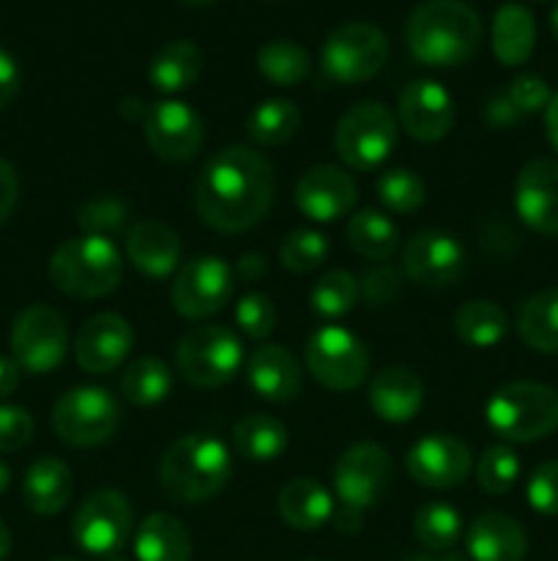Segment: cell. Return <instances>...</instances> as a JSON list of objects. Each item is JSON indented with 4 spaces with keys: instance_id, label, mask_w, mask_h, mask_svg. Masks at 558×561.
Wrapping results in <instances>:
<instances>
[{
    "instance_id": "cell-20",
    "label": "cell",
    "mask_w": 558,
    "mask_h": 561,
    "mask_svg": "<svg viewBox=\"0 0 558 561\" xmlns=\"http://www.w3.org/2000/svg\"><path fill=\"white\" fill-rule=\"evenodd\" d=\"M135 345L131 323L118 312H98L88 318L74 340V359L91 376L118 370Z\"/></svg>"
},
{
    "instance_id": "cell-41",
    "label": "cell",
    "mask_w": 558,
    "mask_h": 561,
    "mask_svg": "<svg viewBox=\"0 0 558 561\" xmlns=\"http://www.w3.org/2000/svg\"><path fill=\"white\" fill-rule=\"evenodd\" d=\"M520 480V458L507 444H492L476 460V482L485 493L501 496L509 493Z\"/></svg>"
},
{
    "instance_id": "cell-36",
    "label": "cell",
    "mask_w": 558,
    "mask_h": 561,
    "mask_svg": "<svg viewBox=\"0 0 558 561\" xmlns=\"http://www.w3.org/2000/svg\"><path fill=\"white\" fill-rule=\"evenodd\" d=\"M301 110L290 99H266L246 118V135L257 146H282L299 131Z\"/></svg>"
},
{
    "instance_id": "cell-3",
    "label": "cell",
    "mask_w": 558,
    "mask_h": 561,
    "mask_svg": "<svg viewBox=\"0 0 558 561\" xmlns=\"http://www.w3.org/2000/svg\"><path fill=\"white\" fill-rule=\"evenodd\" d=\"M233 477V458L219 438L191 433L170 444L159 463V482L181 504H202Z\"/></svg>"
},
{
    "instance_id": "cell-17",
    "label": "cell",
    "mask_w": 558,
    "mask_h": 561,
    "mask_svg": "<svg viewBox=\"0 0 558 561\" xmlns=\"http://www.w3.org/2000/svg\"><path fill=\"white\" fill-rule=\"evenodd\" d=\"M465 272V250L449 230H421L405 244L403 274L419 288H449Z\"/></svg>"
},
{
    "instance_id": "cell-31",
    "label": "cell",
    "mask_w": 558,
    "mask_h": 561,
    "mask_svg": "<svg viewBox=\"0 0 558 561\" xmlns=\"http://www.w3.org/2000/svg\"><path fill=\"white\" fill-rule=\"evenodd\" d=\"M520 340L539 354H558V288L531 294L514 321Z\"/></svg>"
},
{
    "instance_id": "cell-32",
    "label": "cell",
    "mask_w": 558,
    "mask_h": 561,
    "mask_svg": "<svg viewBox=\"0 0 558 561\" xmlns=\"http://www.w3.org/2000/svg\"><path fill=\"white\" fill-rule=\"evenodd\" d=\"M235 455L252 463H271L288 447V427L268 414H249L233 427Z\"/></svg>"
},
{
    "instance_id": "cell-19",
    "label": "cell",
    "mask_w": 558,
    "mask_h": 561,
    "mask_svg": "<svg viewBox=\"0 0 558 561\" xmlns=\"http://www.w3.org/2000/svg\"><path fill=\"white\" fill-rule=\"evenodd\" d=\"M514 211L534 233L558 236V159H531L514 179Z\"/></svg>"
},
{
    "instance_id": "cell-50",
    "label": "cell",
    "mask_w": 558,
    "mask_h": 561,
    "mask_svg": "<svg viewBox=\"0 0 558 561\" xmlns=\"http://www.w3.org/2000/svg\"><path fill=\"white\" fill-rule=\"evenodd\" d=\"M16 201H20V175L9 159L0 157V225L11 217Z\"/></svg>"
},
{
    "instance_id": "cell-6",
    "label": "cell",
    "mask_w": 558,
    "mask_h": 561,
    "mask_svg": "<svg viewBox=\"0 0 558 561\" xmlns=\"http://www.w3.org/2000/svg\"><path fill=\"white\" fill-rule=\"evenodd\" d=\"M397 142V118L381 102H359L337 121L334 148L350 170H375L392 157Z\"/></svg>"
},
{
    "instance_id": "cell-61",
    "label": "cell",
    "mask_w": 558,
    "mask_h": 561,
    "mask_svg": "<svg viewBox=\"0 0 558 561\" xmlns=\"http://www.w3.org/2000/svg\"><path fill=\"white\" fill-rule=\"evenodd\" d=\"M181 3H186V5H208V3H213V0H181Z\"/></svg>"
},
{
    "instance_id": "cell-52",
    "label": "cell",
    "mask_w": 558,
    "mask_h": 561,
    "mask_svg": "<svg viewBox=\"0 0 558 561\" xmlns=\"http://www.w3.org/2000/svg\"><path fill=\"white\" fill-rule=\"evenodd\" d=\"M266 272L268 263L260 252H244L233 266L235 279H241V283H257L260 277H266Z\"/></svg>"
},
{
    "instance_id": "cell-12",
    "label": "cell",
    "mask_w": 558,
    "mask_h": 561,
    "mask_svg": "<svg viewBox=\"0 0 558 561\" xmlns=\"http://www.w3.org/2000/svg\"><path fill=\"white\" fill-rule=\"evenodd\" d=\"M394 463L392 455L372 442H359L339 455L334 466V491H337L342 507L367 510L377 507L392 491Z\"/></svg>"
},
{
    "instance_id": "cell-14",
    "label": "cell",
    "mask_w": 558,
    "mask_h": 561,
    "mask_svg": "<svg viewBox=\"0 0 558 561\" xmlns=\"http://www.w3.org/2000/svg\"><path fill=\"white\" fill-rule=\"evenodd\" d=\"M235 288V274L222 257L197 255L178 268L170 288L175 312L186 321H206L224 310Z\"/></svg>"
},
{
    "instance_id": "cell-24",
    "label": "cell",
    "mask_w": 558,
    "mask_h": 561,
    "mask_svg": "<svg viewBox=\"0 0 558 561\" xmlns=\"http://www.w3.org/2000/svg\"><path fill=\"white\" fill-rule=\"evenodd\" d=\"M465 546L474 561H523L528 553V537L512 515L481 513L468 526Z\"/></svg>"
},
{
    "instance_id": "cell-7",
    "label": "cell",
    "mask_w": 558,
    "mask_h": 561,
    "mask_svg": "<svg viewBox=\"0 0 558 561\" xmlns=\"http://www.w3.org/2000/svg\"><path fill=\"white\" fill-rule=\"evenodd\" d=\"M124 411L102 387H74L53 409V431L69 447H98L118 433Z\"/></svg>"
},
{
    "instance_id": "cell-45",
    "label": "cell",
    "mask_w": 558,
    "mask_h": 561,
    "mask_svg": "<svg viewBox=\"0 0 558 561\" xmlns=\"http://www.w3.org/2000/svg\"><path fill=\"white\" fill-rule=\"evenodd\" d=\"M405 274L399 268L386 266V263H377V266L367 268L359 277V296L370 307L381 310V307H392L394 301L403 294Z\"/></svg>"
},
{
    "instance_id": "cell-53",
    "label": "cell",
    "mask_w": 558,
    "mask_h": 561,
    "mask_svg": "<svg viewBox=\"0 0 558 561\" xmlns=\"http://www.w3.org/2000/svg\"><path fill=\"white\" fill-rule=\"evenodd\" d=\"M20 378H22V367L16 365L14 359H5V356H0V400H5L9 394L16 392V387H20Z\"/></svg>"
},
{
    "instance_id": "cell-55",
    "label": "cell",
    "mask_w": 558,
    "mask_h": 561,
    "mask_svg": "<svg viewBox=\"0 0 558 561\" xmlns=\"http://www.w3.org/2000/svg\"><path fill=\"white\" fill-rule=\"evenodd\" d=\"M337 515V529L342 531V535H353V531L361 529V515L359 510H350V507H339Z\"/></svg>"
},
{
    "instance_id": "cell-43",
    "label": "cell",
    "mask_w": 558,
    "mask_h": 561,
    "mask_svg": "<svg viewBox=\"0 0 558 561\" xmlns=\"http://www.w3.org/2000/svg\"><path fill=\"white\" fill-rule=\"evenodd\" d=\"M328 257V239L317 230H293L279 244V263L293 274L315 272Z\"/></svg>"
},
{
    "instance_id": "cell-58",
    "label": "cell",
    "mask_w": 558,
    "mask_h": 561,
    "mask_svg": "<svg viewBox=\"0 0 558 561\" xmlns=\"http://www.w3.org/2000/svg\"><path fill=\"white\" fill-rule=\"evenodd\" d=\"M9 553H11V531H9V526L0 520V561L9 557Z\"/></svg>"
},
{
    "instance_id": "cell-13",
    "label": "cell",
    "mask_w": 558,
    "mask_h": 561,
    "mask_svg": "<svg viewBox=\"0 0 558 561\" xmlns=\"http://www.w3.org/2000/svg\"><path fill=\"white\" fill-rule=\"evenodd\" d=\"M131 526H135V513H131L129 499L120 491L104 488V491H93L77 507L71 535L82 551L109 559L118 557L120 548L129 542Z\"/></svg>"
},
{
    "instance_id": "cell-64",
    "label": "cell",
    "mask_w": 558,
    "mask_h": 561,
    "mask_svg": "<svg viewBox=\"0 0 558 561\" xmlns=\"http://www.w3.org/2000/svg\"><path fill=\"white\" fill-rule=\"evenodd\" d=\"M534 3H547V0H534Z\"/></svg>"
},
{
    "instance_id": "cell-26",
    "label": "cell",
    "mask_w": 558,
    "mask_h": 561,
    "mask_svg": "<svg viewBox=\"0 0 558 561\" xmlns=\"http://www.w3.org/2000/svg\"><path fill=\"white\" fill-rule=\"evenodd\" d=\"M74 493V474L60 458L44 455L33 460L22 480V499L36 515H58Z\"/></svg>"
},
{
    "instance_id": "cell-9",
    "label": "cell",
    "mask_w": 558,
    "mask_h": 561,
    "mask_svg": "<svg viewBox=\"0 0 558 561\" xmlns=\"http://www.w3.org/2000/svg\"><path fill=\"white\" fill-rule=\"evenodd\" d=\"M388 38L372 22H345L334 27L321 49V64L328 80L356 85L367 82L386 66Z\"/></svg>"
},
{
    "instance_id": "cell-8",
    "label": "cell",
    "mask_w": 558,
    "mask_h": 561,
    "mask_svg": "<svg viewBox=\"0 0 558 561\" xmlns=\"http://www.w3.org/2000/svg\"><path fill=\"white\" fill-rule=\"evenodd\" d=\"M244 359L241 340L228 327H197L175 348L181 378L197 389H219L235 378Z\"/></svg>"
},
{
    "instance_id": "cell-37",
    "label": "cell",
    "mask_w": 558,
    "mask_h": 561,
    "mask_svg": "<svg viewBox=\"0 0 558 561\" xmlns=\"http://www.w3.org/2000/svg\"><path fill=\"white\" fill-rule=\"evenodd\" d=\"M257 69L274 85L293 88L310 77L312 60L301 44L290 42V38H274V42L263 44L257 53Z\"/></svg>"
},
{
    "instance_id": "cell-22",
    "label": "cell",
    "mask_w": 558,
    "mask_h": 561,
    "mask_svg": "<svg viewBox=\"0 0 558 561\" xmlns=\"http://www.w3.org/2000/svg\"><path fill=\"white\" fill-rule=\"evenodd\" d=\"M246 381H249L252 392L260 394L268 403H290L304 389L299 359L277 343L255 348V354L246 362Z\"/></svg>"
},
{
    "instance_id": "cell-11",
    "label": "cell",
    "mask_w": 558,
    "mask_h": 561,
    "mask_svg": "<svg viewBox=\"0 0 558 561\" xmlns=\"http://www.w3.org/2000/svg\"><path fill=\"white\" fill-rule=\"evenodd\" d=\"M69 351V327L58 310L31 305L11 327V359L33 376H47L63 362Z\"/></svg>"
},
{
    "instance_id": "cell-1",
    "label": "cell",
    "mask_w": 558,
    "mask_h": 561,
    "mask_svg": "<svg viewBox=\"0 0 558 561\" xmlns=\"http://www.w3.org/2000/svg\"><path fill=\"white\" fill-rule=\"evenodd\" d=\"M191 197L208 228L244 233L271 208L274 168L257 148L224 146L200 168Z\"/></svg>"
},
{
    "instance_id": "cell-28",
    "label": "cell",
    "mask_w": 558,
    "mask_h": 561,
    "mask_svg": "<svg viewBox=\"0 0 558 561\" xmlns=\"http://www.w3.org/2000/svg\"><path fill=\"white\" fill-rule=\"evenodd\" d=\"M492 55L503 66H523L536 47V20L525 5L503 3L492 16Z\"/></svg>"
},
{
    "instance_id": "cell-42",
    "label": "cell",
    "mask_w": 558,
    "mask_h": 561,
    "mask_svg": "<svg viewBox=\"0 0 558 561\" xmlns=\"http://www.w3.org/2000/svg\"><path fill=\"white\" fill-rule=\"evenodd\" d=\"M126 222H129V206L115 195L91 197L88 203H82L80 214H77V225L82 228V233L102 236V239L120 233Z\"/></svg>"
},
{
    "instance_id": "cell-4",
    "label": "cell",
    "mask_w": 558,
    "mask_h": 561,
    "mask_svg": "<svg viewBox=\"0 0 558 561\" xmlns=\"http://www.w3.org/2000/svg\"><path fill=\"white\" fill-rule=\"evenodd\" d=\"M124 277V257L113 239L74 236L49 257V279L71 299H102L113 294Z\"/></svg>"
},
{
    "instance_id": "cell-5",
    "label": "cell",
    "mask_w": 558,
    "mask_h": 561,
    "mask_svg": "<svg viewBox=\"0 0 558 561\" xmlns=\"http://www.w3.org/2000/svg\"><path fill=\"white\" fill-rule=\"evenodd\" d=\"M485 420L503 442H539L558 431V389L539 381L503 383L487 400Z\"/></svg>"
},
{
    "instance_id": "cell-54",
    "label": "cell",
    "mask_w": 558,
    "mask_h": 561,
    "mask_svg": "<svg viewBox=\"0 0 558 561\" xmlns=\"http://www.w3.org/2000/svg\"><path fill=\"white\" fill-rule=\"evenodd\" d=\"M545 131L550 146L558 151V93H553L550 102L545 107Z\"/></svg>"
},
{
    "instance_id": "cell-25",
    "label": "cell",
    "mask_w": 558,
    "mask_h": 561,
    "mask_svg": "<svg viewBox=\"0 0 558 561\" xmlns=\"http://www.w3.org/2000/svg\"><path fill=\"white\" fill-rule=\"evenodd\" d=\"M370 405L377 420L403 425L425 405V383L408 367H386L370 383Z\"/></svg>"
},
{
    "instance_id": "cell-35",
    "label": "cell",
    "mask_w": 558,
    "mask_h": 561,
    "mask_svg": "<svg viewBox=\"0 0 558 561\" xmlns=\"http://www.w3.org/2000/svg\"><path fill=\"white\" fill-rule=\"evenodd\" d=\"M120 392L137 409L162 403L173 392V373H170L167 362H162L159 356H140L126 365L124 376H120Z\"/></svg>"
},
{
    "instance_id": "cell-63",
    "label": "cell",
    "mask_w": 558,
    "mask_h": 561,
    "mask_svg": "<svg viewBox=\"0 0 558 561\" xmlns=\"http://www.w3.org/2000/svg\"><path fill=\"white\" fill-rule=\"evenodd\" d=\"M53 561H77V559H53Z\"/></svg>"
},
{
    "instance_id": "cell-59",
    "label": "cell",
    "mask_w": 558,
    "mask_h": 561,
    "mask_svg": "<svg viewBox=\"0 0 558 561\" xmlns=\"http://www.w3.org/2000/svg\"><path fill=\"white\" fill-rule=\"evenodd\" d=\"M9 485H11V469H9V463H5V460H0V496L9 491Z\"/></svg>"
},
{
    "instance_id": "cell-23",
    "label": "cell",
    "mask_w": 558,
    "mask_h": 561,
    "mask_svg": "<svg viewBox=\"0 0 558 561\" xmlns=\"http://www.w3.org/2000/svg\"><path fill=\"white\" fill-rule=\"evenodd\" d=\"M126 257L146 277L162 279L178 268L181 236L170 225L142 219L131 225L126 233Z\"/></svg>"
},
{
    "instance_id": "cell-18",
    "label": "cell",
    "mask_w": 558,
    "mask_h": 561,
    "mask_svg": "<svg viewBox=\"0 0 558 561\" xmlns=\"http://www.w3.org/2000/svg\"><path fill=\"white\" fill-rule=\"evenodd\" d=\"M399 126L405 135L419 142H438L452 131L454 99L441 82L435 80H414L403 88L397 104Z\"/></svg>"
},
{
    "instance_id": "cell-48",
    "label": "cell",
    "mask_w": 558,
    "mask_h": 561,
    "mask_svg": "<svg viewBox=\"0 0 558 561\" xmlns=\"http://www.w3.org/2000/svg\"><path fill=\"white\" fill-rule=\"evenodd\" d=\"M507 93H509V99H512L514 107L523 113V118L525 115L545 110L547 102H550V96H553L550 88H547V82L536 75L514 77V80L507 85Z\"/></svg>"
},
{
    "instance_id": "cell-44",
    "label": "cell",
    "mask_w": 558,
    "mask_h": 561,
    "mask_svg": "<svg viewBox=\"0 0 558 561\" xmlns=\"http://www.w3.org/2000/svg\"><path fill=\"white\" fill-rule=\"evenodd\" d=\"M235 323L249 340L271 337V332L277 329V305L271 301V296L260 294V290L244 294L235 305Z\"/></svg>"
},
{
    "instance_id": "cell-33",
    "label": "cell",
    "mask_w": 558,
    "mask_h": 561,
    "mask_svg": "<svg viewBox=\"0 0 558 561\" xmlns=\"http://www.w3.org/2000/svg\"><path fill=\"white\" fill-rule=\"evenodd\" d=\"M454 332L470 348H492L509 332V318L496 301L470 299L454 312Z\"/></svg>"
},
{
    "instance_id": "cell-46",
    "label": "cell",
    "mask_w": 558,
    "mask_h": 561,
    "mask_svg": "<svg viewBox=\"0 0 558 561\" xmlns=\"http://www.w3.org/2000/svg\"><path fill=\"white\" fill-rule=\"evenodd\" d=\"M525 496L534 513L558 515V460H545L534 469Z\"/></svg>"
},
{
    "instance_id": "cell-10",
    "label": "cell",
    "mask_w": 558,
    "mask_h": 561,
    "mask_svg": "<svg viewBox=\"0 0 558 561\" xmlns=\"http://www.w3.org/2000/svg\"><path fill=\"white\" fill-rule=\"evenodd\" d=\"M306 370L332 392H350L367 381L370 351L350 329L321 327L304 348Z\"/></svg>"
},
{
    "instance_id": "cell-57",
    "label": "cell",
    "mask_w": 558,
    "mask_h": 561,
    "mask_svg": "<svg viewBox=\"0 0 558 561\" xmlns=\"http://www.w3.org/2000/svg\"><path fill=\"white\" fill-rule=\"evenodd\" d=\"M405 561H468L465 557H460V553H416V557H408Z\"/></svg>"
},
{
    "instance_id": "cell-2",
    "label": "cell",
    "mask_w": 558,
    "mask_h": 561,
    "mask_svg": "<svg viewBox=\"0 0 558 561\" xmlns=\"http://www.w3.org/2000/svg\"><path fill=\"white\" fill-rule=\"evenodd\" d=\"M405 42L419 64L452 69L479 49L481 20L465 0H425L405 22Z\"/></svg>"
},
{
    "instance_id": "cell-38",
    "label": "cell",
    "mask_w": 558,
    "mask_h": 561,
    "mask_svg": "<svg viewBox=\"0 0 558 561\" xmlns=\"http://www.w3.org/2000/svg\"><path fill=\"white\" fill-rule=\"evenodd\" d=\"M463 531V518L457 510L446 502H427L414 515V535L427 551L443 553L452 551Z\"/></svg>"
},
{
    "instance_id": "cell-47",
    "label": "cell",
    "mask_w": 558,
    "mask_h": 561,
    "mask_svg": "<svg viewBox=\"0 0 558 561\" xmlns=\"http://www.w3.org/2000/svg\"><path fill=\"white\" fill-rule=\"evenodd\" d=\"M36 422L31 411L0 403V453H20L33 442Z\"/></svg>"
},
{
    "instance_id": "cell-60",
    "label": "cell",
    "mask_w": 558,
    "mask_h": 561,
    "mask_svg": "<svg viewBox=\"0 0 558 561\" xmlns=\"http://www.w3.org/2000/svg\"><path fill=\"white\" fill-rule=\"evenodd\" d=\"M550 31H553V36L558 38V5L553 9V14H550Z\"/></svg>"
},
{
    "instance_id": "cell-15",
    "label": "cell",
    "mask_w": 558,
    "mask_h": 561,
    "mask_svg": "<svg viewBox=\"0 0 558 561\" xmlns=\"http://www.w3.org/2000/svg\"><path fill=\"white\" fill-rule=\"evenodd\" d=\"M142 131L151 151L164 162H186L206 140V126L197 110L178 99H159L148 104Z\"/></svg>"
},
{
    "instance_id": "cell-29",
    "label": "cell",
    "mask_w": 558,
    "mask_h": 561,
    "mask_svg": "<svg viewBox=\"0 0 558 561\" xmlns=\"http://www.w3.org/2000/svg\"><path fill=\"white\" fill-rule=\"evenodd\" d=\"M202 71V53L195 42L186 38H175L164 47L156 49V55L148 64V80H151L153 91L173 96V93H184L197 82Z\"/></svg>"
},
{
    "instance_id": "cell-39",
    "label": "cell",
    "mask_w": 558,
    "mask_h": 561,
    "mask_svg": "<svg viewBox=\"0 0 558 561\" xmlns=\"http://www.w3.org/2000/svg\"><path fill=\"white\" fill-rule=\"evenodd\" d=\"M359 279L345 268H332L312 285L310 305L321 318H342L359 305Z\"/></svg>"
},
{
    "instance_id": "cell-49",
    "label": "cell",
    "mask_w": 558,
    "mask_h": 561,
    "mask_svg": "<svg viewBox=\"0 0 558 561\" xmlns=\"http://www.w3.org/2000/svg\"><path fill=\"white\" fill-rule=\"evenodd\" d=\"M485 121L490 129H512L514 124L523 121V113L512 104L507 88H498V91H492L490 96H487Z\"/></svg>"
},
{
    "instance_id": "cell-56",
    "label": "cell",
    "mask_w": 558,
    "mask_h": 561,
    "mask_svg": "<svg viewBox=\"0 0 558 561\" xmlns=\"http://www.w3.org/2000/svg\"><path fill=\"white\" fill-rule=\"evenodd\" d=\"M146 110H148V104L142 102V99H137V96L124 99V102H120V113H124L126 118H131V121L146 118Z\"/></svg>"
},
{
    "instance_id": "cell-62",
    "label": "cell",
    "mask_w": 558,
    "mask_h": 561,
    "mask_svg": "<svg viewBox=\"0 0 558 561\" xmlns=\"http://www.w3.org/2000/svg\"><path fill=\"white\" fill-rule=\"evenodd\" d=\"M107 561H129V559H124V557H109Z\"/></svg>"
},
{
    "instance_id": "cell-40",
    "label": "cell",
    "mask_w": 558,
    "mask_h": 561,
    "mask_svg": "<svg viewBox=\"0 0 558 561\" xmlns=\"http://www.w3.org/2000/svg\"><path fill=\"white\" fill-rule=\"evenodd\" d=\"M377 201L383 203V208L394 214H414L425 206L427 186L414 170H383L381 179H377Z\"/></svg>"
},
{
    "instance_id": "cell-21",
    "label": "cell",
    "mask_w": 558,
    "mask_h": 561,
    "mask_svg": "<svg viewBox=\"0 0 558 561\" xmlns=\"http://www.w3.org/2000/svg\"><path fill=\"white\" fill-rule=\"evenodd\" d=\"M295 206L312 222H337L353 211L359 201V186L353 175L334 164L310 168L295 184Z\"/></svg>"
},
{
    "instance_id": "cell-30",
    "label": "cell",
    "mask_w": 558,
    "mask_h": 561,
    "mask_svg": "<svg viewBox=\"0 0 558 561\" xmlns=\"http://www.w3.org/2000/svg\"><path fill=\"white\" fill-rule=\"evenodd\" d=\"M137 561H191V535L175 515L153 513L135 535Z\"/></svg>"
},
{
    "instance_id": "cell-27",
    "label": "cell",
    "mask_w": 558,
    "mask_h": 561,
    "mask_svg": "<svg viewBox=\"0 0 558 561\" xmlns=\"http://www.w3.org/2000/svg\"><path fill=\"white\" fill-rule=\"evenodd\" d=\"M277 513L290 529L315 531L334 518V499L312 477H295L279 491Z\"/></svg>"
},
{
    "instance_id": "cell-51",
    "label": "cell",
    "mask_w": 558,
    "mask_h": 561,
    "mask_svg": "<svg viewBox=\"0 0 558 561\" xmlns=\"http://www.w3.org/2000/svg\"><path fill=\"white\" fill-rule=\"evenodd\" d=\"M16 91H20V66H16L14 55L0 49V110L14 102Z\"/></svg>"
},
{
    "instance_id": "cell-16",
    "label": "cell",
    "mask_w": 558,
    "mask_h": 561,
    "mask_svg": "<svg viewBox=\"0 0 558 561\" xmlns=\"http://www.w3.org/2000/svg\"><path fill=\"white\" fill-rule=\"evenodd\" d=\"M405 469L416 485L449 491L468 480L474 469V455L463 438L449 436V433H430L408 449Z\"/></svg>"
},
{
    "instance_id": "cell-34",
    "label": "cell",
    "mask_w": 558,
    "mask_h": 561,
    "mask_svg": "<svg viewBox=\"0 0 558 561\" xmlns=\"http://www.w3.org/2000/svg\"><path fill=\"white\" fill-rule=\"evenodd\" d=\"M348 244L353 247L356 255L367 257V261L383 263L397 252L399 230L383 211L364 208V211L350 217Z\"/></svg>"
}]
</instances>
